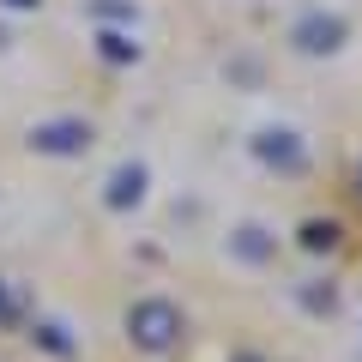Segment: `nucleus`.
I'll return each instance as SVG.
<instances>
[{"label":"nucleus","instance_id":"obj_13","mask_svg":"<svg viewBox=\"0 0 362 362\" xmlns=\"http://www.w3.org/2000/svg\"><path fill=\"white\" fill-rule=\"evenodd\" d=\"M230 362H266V356H259V350H235Z\"/></svg>","mask_w":362,"mask_h":362},{"label":"nucleus","instance_id":"obj_7","mask_svg":"<svg viewBox=\"0 0 362 362\" xmlns=\"http://www.w3.org/2000/svg\"><path fill=\"white\" fill-rule=\"evenodd\" d=\"M97 54H103L109 66H133L145 49L133 42V30H97Z\"/></svg>","mask_w":362,"mask_h":362},{"label":"nucleus","instance_id":"obj_14","mask_svg":"<svg viewBox=\"0 0 362 362\" xmlns=\"http://www.w3.org/2000/svg\"><path fill=\"white\" fill-rule=\"evenodd\" d=\"M6 6H13V13H30V6H37V0H6Z\"/></svg>","mask_w":362,"mask_h":362},{"label":"nucleus","instance_id":"obj_4","mask_svg":"<svg viewBox=\"0 0 362 362\" xmlns=\"http://www.w3.org/2000/svg\"><path fill=\"white\" fill-rule=\"evenodd\" d=\"M344 42H350L344 13H326V6H314V13H302L296 25H290V49L308 54V61H326V54H338Z\"/></svg>","mask_w":362,"mask_h":362},{"label":"nucleus","instance_id":"obj_1","mask_svg":"<svg viewBox=\"0 0 362 362\" xmlns=\"http://www.w3.org/2000/svg\"><path fill=\"white\" fill-rule=\"evenodd\" d=\"M181 332H187V314L169 296H139L127 308V338L139 350H151V356H169V350L181 344Z\"/></svg>","mask_w":362,"mask_h":362},{"label":"nucleus","instance_id":"obj_10","mask_svg":"<svg viewBox=\"0 0 362 362\" xmlns=\"http://www.w3.org/2000/svg\"><path fill=\"white\" fill-rule=\"evenodd\" d=\"M90 18H97V25H133V18H139V6H133V0H90Z\"/></svg>","mask_w":362,"mask_h":362},{"label":"nucleus","instance_id":"obj_6","mask_svg":"<svg viewBox=\"0 0 362 362\" xmlns=\"http://www.w3.org/2000/svg\"><path fill=\"white\" fill-rule=\"evenodd\" d=\"M230 259H242V266H266V259H278V235L266 230V223H235L230 230Z\"/></svg>","mask_w":362,"mask_h":362},{"label":"nucleus","instance_id":"obj_12","mask_svg":"<svg viewBox=\"0 0 362 362\" xmlns=\"http://www.w3.org/2000/svg\"><path fill=\"white\" fill-rule=\"evenodd\" d=\"M13 314H18V296L6 290V278H0V320H13Z\"/></svg>","mask_w":362,"mask_h":362},{"label":"nucleus","instance_id":"obj_8","mask_svg":"<svg viewBox=\"0 0 362 362\" xmlns=\"http://www.w3.org/2000/svg\"><path fill=\"white\" fill-rule=\"evenodd\" d=\"M296 242L308 247V254H332V247L344 242V230H338V218H308V223L296 230Z\"/></svg>","mask_w":362,"mask_h":362},{"label":"nucleus","instance_id":"obj_5","mask_svg":"<svg viewBox=\"0 0 362 362\" xmlns=\"http://www.w3.org/2000/svg\"><path fill=\"white\" fill-rule=\"evenodd\" d=\"M145 194H151V169L145 163H115L109 169V181H103V206L109 211H133V206H145Z\"/></svg>","mask_w":362,"mask_h":362},{"label":"nucleus","instance_id":"obj_3","mask_svg":"<svg viewBox=\"0 0 362 362\" xmlns=\"http://www.w3.org/2000/svg\"><path fill=\"white\" fill-rule=\"evenodd\" d=\"M247 151H254L266 169H278V175H302V169H308V139H302L290 121H266V127H254Z\"/></svg>","mask_w":362,"mask_h":362},{"label":"nucleus","instance_id":"obj_11","mask_svg":"<svg viewBox=\"0 0 362 362\" xmlns=\"http://www.w3.org/2000/svg\"><path fill=\"white\" fill-rule=\"evenodd\" d=\"M296 296H302V308H308V314H332L338 308V290L332 284H302Z\"/></svg>","mask_w":362,"mask_h":362},{"label":"nucleus","instance_id":"obj_2","mask_svg":"<svg viewBox=\"0 0 362 362\" xmlns=\"http://www.w3.org/2000/svg\"><path fill=\"white\" fill-rule=\"evenodd\" d=\"M25 145L37 157H85L90 145H97V127H90L85 115H49V121H37V127L25 133Z\"/></svg>","mask_w":362,"mask_h":362},{"label":"nucleus","instance_id":"obj_9","mask_svg":"<svg viewBox=\"0 0 362 362\" xmlns=\"http://www.w3.org/2000/svg\"><path fill=\"white\" fill-rule=\"evenodd\" d=\"M30 344H42V350H49V356H73V332H66V320H37V326H30Z\"/></svg>","mask_w":362,"mask_h":362}]
</instances>
